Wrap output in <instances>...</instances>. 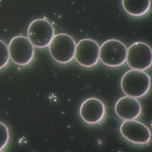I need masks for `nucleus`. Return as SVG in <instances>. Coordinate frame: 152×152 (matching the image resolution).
I'll return each instance as SVG.
<instances>
[{
	"instance_id": "20e7f679",
	"label": "nucleus",
	"mask_w": 152,
	"mask_h": 152,
	"mask_svg": "<svg viewBox=\"0 0 152 152\" xmlns=\"http://www.w3.org/2000/svg\"><path fill=\"white\" fill-rule=\"evenodd\" d=\"M28 38L35 47L42 48L49 45L55 36L53 26L43 19L33 20L27 30Z\"/></svg>"
},
{
	"instance_id": "f257e3e1",
	"label": "nucleus",
	"mask_w": 152,
	"mask_h": 152,
	"mask_svg": "<svg viewBox=\"0 0 152 152\" xmlns=\"http://www.w3.org/2000/svg\"><path fill=\"white\" fill-rule=\"evenodd\" d=\"M151 86L150 76L143 71L132 69L125 73L121 80V87L127 96L139 98L147 94Z\"/></svg>"
},
{
	"instance_id": "9d476101",
	"label": "nucleus",
	"mask_w": 152,
	"mask_h": 152,
	"mask_svg": "<svg viewBox=\"0 0 152 152\" xmlns=\"http://www.w3.org/2000/svg\"><path fill=\"white\" fill-rule=\"evenodd\" d=\"M117 116L124 121L135 120L141 115L142 107L136 98L124 96L117 101L115 107Z\"/></svg>"
},
{
	"instance_id": "0eeeda50",
	"label": "nucleus",
	"mask_w": 152,
	"mask_h": 152,
	"mask_svg": "<svg viewBox=\"0 0 152 152\" xmlns=\"http://www.w3.org/2000/svg\"><path fill=\"white\" fill-rule=\"evenodd\" d=\"M120 130L126 140L135 144H146L151 138L149 128L144 124L135 120L124 121Z\"/></svg>"
},
{
	"instance_id": "1a4fd4ad",
	"label": "nucleus",
	"mask_w": 152,
	"mask_h": 152,
	"mask_svg": "<svg viewBox=\"0 0 152 152\" xmlns=\"http://www.w3.org/2000/svg\"><path fill=\"white\" fill-rule=\"evenodd\" d=\"M105 106L100 99L90 97L82 103L80 115L83 121L90 124L99 123L105 115Z\"/></svg>"
},
{
	"instance_id": "423d86ee",
	"label": "nucleus",
	"mask_w": 152,
	"mask_h": 152,
	"mask_svg": "<svg viewBox=\"0 0 152 152\" xmlns=\"http://www.w3.org/2000/svg\"><path fill=\"white\" fill-rule=\"evenodd\" d=\"M8 47L10 58L17 65H27L34 58V45L26 37L21 35L14 37L10 40Z\"/></svg>"
},
{
	"instance_id": "7ed1b4c3",
	"label": "nucleus",
	"mask_w": 152,
	"mask_h": 152,
	"mask_svg": "<svg viewBox=\"0 0 152 152\" xmlns=\"http://www.w3.org/2000/svg\"><path fill=\"white\" fill-rule=\"evenodd\" d=\"M128 49L122 42L115 39L103 42L100 47L99 59L104 65L110 67H117L126 61Z\"/></svg>"
},
{
	"instance_id": "6e6552de",
	"label": "nucleus",
	"mask_w": 152,
	"mask_h": 152,
	"mask_svg": "<svg viewBox=\"0 0 152 152\" xmlns=\"http://www.w3.org/2000/svg\"><path fill=\"white\" fill-rule=\"evenodd\" d=\"M99 50V45L95 40L90 39H82L76 45L75 59L82 66L92 67L98 63Z\"/></svg>"
},
{
	"instance_id": "f03ea898",
	"label": "nucleus",
	"mask_w": 152,
	"mask_h": 152,
	"mask_svg": "<svg viewBox=\"0 0 152 152\" xmlns=\"http://www.w3.org/2000/svg\"><path fill=\"white\" fill-rule=\"evenodd\" d=\"M48 46L51 56L59 64H67L75 58L76 43L69 34L60 33L55 35Z\"/></svg>"
},
{
	"instance_id": "39448f33",
	"label": "nucleus",
	"mask_w": 152,
	"mask_h": 152,
	"mask_svg": "<svg viewBox=\"0 0 152 152\" xmlns=\"http://www.w3.org/2000/svg\"><path fill=\"white\" fill-rule=\"evenodd\" d=\"M126 61L133 69H147L152 65V49L148 44L137 42L128 49Z\"/></svg>"
},
{
	"instance_id": "9b49d317",
	"label": "nucleus",
	"mask_w": 152,
	"mask_h": 152,
	"mask_svg": "<svg viewBox=\"0 0 152 152\" xmlns=\"http://www.w3.org/2000/svg\"><path fill=\"white\" fill-rule=\"evenodd\" d=\"M151 4V0H122L124 9L133 16H141L146 14L149 11Z\"/></svg>"
},
{
	"instance_id": "f8f14e48",
	"label": "nucleus",
	"mask_w": 152,
	"mask_h": 152,
	"mask_svg": "<svg viewBox=\"0 0 152 152\" xmlns=\"http://www.w3.org/2000/svg\"><path fill=\"white\" fill-rule=\"evenodd\" d=\"M10 58L9 48L7 45L1 40V69L5 67Z\"/></svg>"
}]
</instances>
